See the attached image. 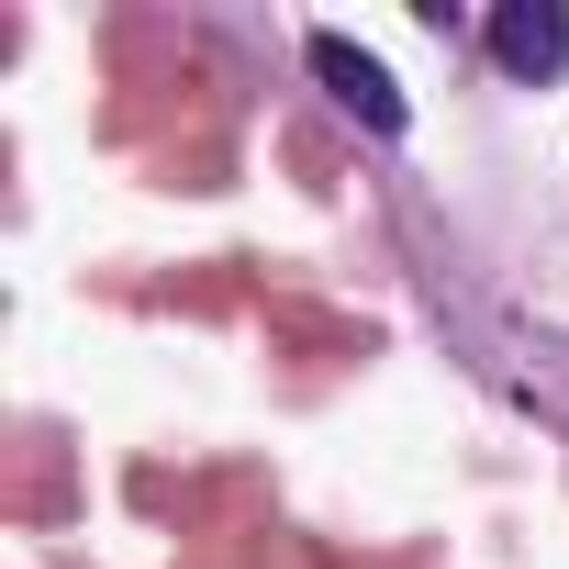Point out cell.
I'll list each match as a JSON object with an SVG mask.
<instances>
[{"label":"cell","instance_id":"1","mask_svg":"<svg viewBox=\"0 0 569 569\" xmlns=\"http://www.w3.org/2000/svg\"><path fill=\"white\" fill-rule=\"evenodd\" d=\"M302 57H313V79H325V90H336V101H347L369 134H402V79H391L369 46H347V34H313Z\"/></svg>","mask_w":569,"mask_h":569},{"label":"cell","instance_id":"2","mask_svg":"<svg viewBox=\"0 0 569 569\" xmlns=\"http://www.w3.org/2000/svg\"><path fill=\"white\" fill-rule=\"evenodd\" d=\"M491 68L502 79H558L569 68V12L558 0H502L491 12Z\"/></svg>","mask_w":569,"mask_h":569}]
</instances>
